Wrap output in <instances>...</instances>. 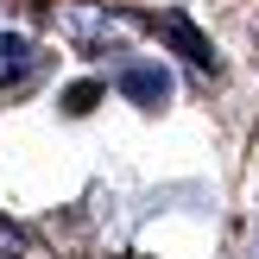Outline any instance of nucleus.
<instances>
[{"label":"nucleus","instance_id":"f257e3e1","mask_svg":"<svg viewBox=\"0 0 259 259\" xmlns=\"http://www.w3.org/2000/svg\"><path fill=\"white\" fill-rule=\"evenodd\" d=\"M32 70H38V51L25 45V38H7V32H0V82H25Z\"/></svg>","mask_w":259,"mask_h":259}]
</instances>
